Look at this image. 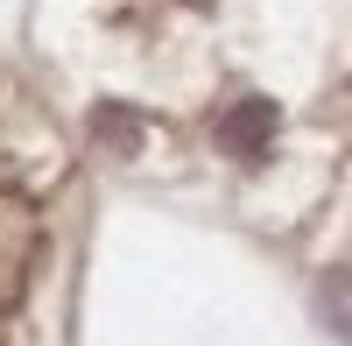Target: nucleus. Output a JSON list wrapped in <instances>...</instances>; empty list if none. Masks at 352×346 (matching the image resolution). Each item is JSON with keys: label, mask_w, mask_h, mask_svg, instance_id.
Masks as SVG:
<instances>
[{"label": "nucleus", "mask_w": 352, "mask_h": 346, "mask_svg": "<svg viewBox=\"0 0 352 346\" xmlns=\"http://www.w3.org/2000/svg\"><path fill=\"white\" fill-rule=\"evenodd\" d=\"M275 121H282V113H275V99H240V106L226 113V128H219L226 156H261V149L275 141Z\"/></svg>", "instance_id": "1"}, {"label": "nucleus", "mask_w": 352, "mask_h": 346, "mask_svg": "<svg viewBox=\"0 0 352 346\" xmlns=\"http://www.w3.org/2000/svg\"><path fill=\"white\" fill-rule=\"evenodd\" d=\"M317 311H324V318H331V332L352 346V276H345V269H331L324 283H317Z\"/></svg>", "instance_id": "2"}, {"label": "nucleus", "mask_w": 352, "mask_h": 346, "mask_svg": "<svg viewBox=\"0 0 352 346\" xmlns=\"http://www.w3.org/2000/svg\"><path fill=\"white\" fill-rule=\"evenodd\" d=\"M99 141H113V149H141V134H148V128H141V113H120V106H99Z\"/></svg>", "instance_id": "3"}]
</instances>
